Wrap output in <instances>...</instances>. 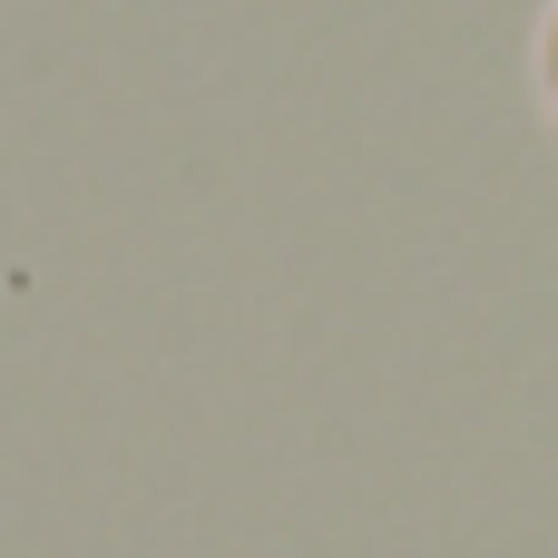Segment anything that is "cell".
Instances as JSON below:
<instances>
[{
	"instance_id": "obj_1",
	"label": "cell",
	"mask_w": 558,
	"mask_h": 558,
	"mask_svg": "<svg viewBox=\"0 0 558 558\" xmlns=\"http://www.w3.org/2000/svg\"><path fill=\"white\" fill-rule=\"evenodd\" d=\"M539 98H549V118H558V0L539 10Z\"/></svg>"
}]
</instances>
